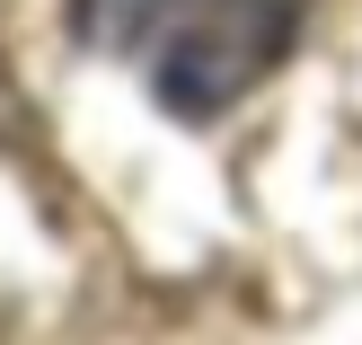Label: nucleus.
I'll return each instance as SVG.
<instances>
[{
	"label": "nucleus",
	"instance_id": "1",
	"mask_svg": "<svg viewBox=\"0 0 362 345\" xmlns=\"http://www.w3.org/2000/svg\"><path fill=\"white\" fill-rule=\"evenodd\" d=\"M292 0H88L98 45H115L177 115H212L257 89L292 45Z\"/></svg>",
	"mask_w": 362,
	"mask_h": 345
}]
</instances>
